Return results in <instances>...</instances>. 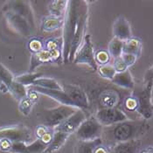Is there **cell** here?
<instances>
[{"mask_svg": "<svg viewBox=\"0 0 153 153\" xmlns=\"http://www.w3.org/2000/svg\"><path fill=\"white\" fill-rule=\"evenodd\" d=\"M89 15V3L85 0L68 1L64 13L62 34V62H73L85 37Z\"/></svg>", "mask_w": 153, "mask_h": 153, "instance_id": "cell-1", "label": "cell"}, {"mask_svg": "<svg viewBox=\"0 0 153 153\" xmlns=\"http://www.w3.org/2000/svg\"><path fill=\"white\" fill-rule=\"evenodd\" d=\"M150 130V124L146 120H126L111 126L103 127L101 139L108 147L123 143L137 140Z\"/></svg>", "mask_w": 153, "mask_h": 153, "instance_id": "cell-2", "label": "cell"}, {"mask_svg": "<svg viewBox=\"0 0 153 153\" xmlns=\"http://www.w3.org/2000/svg\"><path fill=\"white\" fill-rule=\"evenodd\" d=\"M78 108L71 106L60 105L53 108H47L41 110L38 116L41 122V125L47 128L54 129L62 123L67 118L73 115Z\"/></svg>", "mask_w": 153, "mask_h": 153, "instance_id": "cell-3", "label": "cell"}, {"mask_svg": "<svg viewBox=\"0 0 153 153\" xmlns=\"http://www.w3.org/2000/svg\"><path fill=\"white\" fill-rule=\"evenodd\" d=\"M152 87V83L143 82L141 87L134 88L131 94L136 97L137 101V113H138L144 120L150 119L153 117Z\"/></svg>", "mask_w": 153, "mask_h": 153, "instance_id": "cell-4", "label": "cell"}, {"mask_svg": "<svg viewBox=\"0 0 153 153\" xmlns=\"http://www.w3.org/2000/svg\"><path fill=\"white\" fill-rule=\"evenodd\" d=\"M103 126L97 121L95 117H87L80 127L74 132L75 137L80 141H92L101 138Z\"/></svg>", "mask_w": 153, "mask_h": 153, "instance_id": "cell-5", "label": "cell"}, {"mask_svg": "<svg viewBox=\"0 0 153 153\" xmlns=\"http://www.w3.org/2000/svg\"><path fill=\"white\" fill-rule=\"evenodd\" d=\"M73 62H74L75 64L87 65L93 71L98 69V65L94 59V50L90 34L85 35L83 44L77 51Z\"/></svg>", "mask_w": 153, "mask_h": 153, "instance_id": "cell-6", "label": "cell"}, {"mask_svg": "<svg viewBox=\"0 0 153 153\" xmlns=\"http://www.w3.org/2000/svg\"><path fill=\"white\" fill-rule=\"evenodd\" d=\"M7 139L12 143H29L32 139V131L22 124L0 128V140Z\"/></svg>", "mask_w": 153, "mask_h": 153, "instance_id": "cell-7", "label": "cell"}, {"mask_svg": "<svg viewBox=\"0 0 153 153\" xmlns=\"http://www.w3.org/2000/svg\"><path fill=\"white\" fill-rule=\"evenodd\" d=\"M94 117L103 127L111 126L129 119L127 115L118 108H100Z\"/></svg>", "mask_w": 153, "mask_h": 153, "instance_id": "cell-8", "label": "cell"}, {"mask_svg": "<svg viewBox=\"0 0 153 153\" xmlns=\"http://www.w3.org/2000/svg\"><path fill=\"white\" fill-rule=\"evenodd\" d=\"M4 12H12L24 18L32 28L35 26L33 10L27 1H9L4 7Z\"/></svg>", "mask_w": 153, "mask_h": 153, "instance_id": "cell-9", "label": "cell"}, {"mask_svg": "<svg viewBox=\"0 0 153 153\" xmlns=\"http://www.w3.org/2000/svg\"><path fill=\"white\" fill-rule=\"evenodd\" d=\"M86 118L87 117L83 109L78 108L73 115H71L69 117L67 118L62 123H60L59 126H57L53 130L66 132L70 135L77 130V129L80 127V125L82 123Z\"/></svg>", "mask_w": 153, "mask_h": 153, "instance_id": "cell-10", "label": "cell"}, {"mask_svg": "<svg viewBox=\"0 0 153 153\" xmlns=\"http://www.w3.org/2000/svg\"><path fill=\"white\" fill-rule=\"evenodd\" d=\"M62 88L69 94L77 108L85 109L88 108L89 103L88 95L80 87L74 85H63Z\"/></svg>", "mask_w": 153, "mask_h": 153, "instance_id": "cell-11", "label": "cell"}, {"mask_svg": "<svg viewBox=\"0 0 153 153\" xmlns=\"http://www.w3.org/2000/svg\"><path fill=\"white\" fill-rule=\"evenodd\" d=\"M5 18L13 29L22 35L28 36L32 33V26L24 18L12 12H5Z\"/></svg>", "mask_w": 153, "mask_h": 153, "instance_id": "cell-12", "label": "cell"}, {"mask_svg": "<svg viewBox=\"0 0 153 153\" xmlns=\"http://www.w3.org/2000/svg\"><path fill=\"white\" fill-rule=\"evenodd\" d=\"M47 144L44 143L39 139H37L31 144H26L25 143L18 142L12 143L11 153H44L47 149Z\"/></svg>", "mask_w": 153, "mask_h": 153, "instance_id": "cell-13", "label": "cell"}, {"mask_svg": "<svg viewBox=\"0 0 153 153\" xmlns=\"http://www.w3.org/2000/svg\"><path fill=\"white\" fill-rule=\"evenodd\" d=\"M98 99L99 103L102 106L101 108H117L121 102V95L116 89L108 88L101 92Z\"/></svg>", "mask_w": 153, "mask_h": 153, "instance_id": "cell-14", "label": "cell"}, {"mask_svg": "<svg viewBox=\"0 0 153 153\" xmlns=\"http://www.w3.org/2000/svg\"><path fill=\"white\" fill-rule=\"evenodd\" d=\"M113 34L114 38L122 41H125L132 37L130 25L125 18L119 17L116 19L113 25Z\"/></svg>", "mask_w": 153, "mask_h": 153, "instance_id": "cell-15", "label": "cell"}, {"mask_svg": "<svg viewBox=\"0 0 153 153\" xmlns=\"http://www.w3.org/2000/svg\"><path fill=\"white\" fill-rule=\"evenodd\" d=\"M140 145L139 139L119 143L110 148V153H139Z\"/></svg>", "mask_w": 153, "mask_h": 153, "instance_id": "cell-16", "label": "cell"}, {"mask_svg": "<svg viewBox=\"0 0 153 153\" xmlns=\"http://www.w3.org/2000/svg\"><path fill=\"white\" fill-rule=\"evenodd\" d=\"M69 136L70 135L66 133V132L54 130L53 139H52L51 143H49V145L47 147V149L45 150L44 153H53L55 152H58L59 149L65 144V143L68 140Z\"/></svg>", "mask_w": 153, "mask_h": 153, "instance_id": "cell-17", "label": "cell"}, {"mask_svg": "<svg viewBox=\"0 0 153 153\" xmlns=\"http://www.w3.org/2000/svg\"><path fill=\"white\" fill-rule=\"evenodd\" d=\"M111 82L115 85L125 89L133 90V88H135V82L129 69L122 73H117Z\"/></svg>", "mask_w": 153, "mask_h": 153, "instance_id": "cell-18", "label": "cell"}, {"mask_svg": "<svg viewBox=\"0 0 153 153\" xmlns=\"http://www.w3.org/2000/svg\"><path fill=\"white\" fill-rule=\"evenodd\" d=\"M142 47L141 39L136 37H131L123 41V53L132 54L138 58L142 53Z\"/></svg>", "mask_w": 153, "mask_h": 153, "instance_id": "cell-19", "label": "cell"}, {"mask_svg": "<svg viewBox=\"0 0 153 153\" xmlns=\"http://www.w3.org/2000/svg\"><path fill=\"white\" fill-rule=\"evenodd\" d=\"M102 141L97 138L92 141H78L74 144V153H94L96 147L101 145Z\"/></svg>", "mask_w": 153, "mask_h": 153, "instance_id": "cell-20", "label": "cell"}, {"mask_svg": "<svg viewBox=\"0 0 153 153\" xmlns=\"http://www.w3.org/2000/svg\"><path fill=\"white\" fill-rule=\"evenodd\" d=\"M64 19L63 18H56L53 16L45 17L41 22V30L46 33L54 32L63 26Z\"/></svg>", "mask_w": 153, "mask_h": 153, "instance_id": "cell-21", "label": "cell"}, {"mask_svg": "<svg viewBox=\"0 0 153 153\" xmlns=\"http://www.w3.org/2000/svg\"><path fill=\"white\" fill-rule=\"evenodd\" d=\"M68 1L67 0H53L50 1L47 4V10L50 13V16L61 18L62 14L65 13Z\"/></svg>", "mask_w": 153, "mask_h": 153, "instance_id": "cell-22", "label": "cell"}, {"mask_svg": "<svg viewBox=\"0 0 153 153\" xmlns=\"http://www.w3.org/2000/svg\"><path fill=\"white\" fill-rule=\"evenodd\" d=\"M47 62H52V59H51V57H50V53L47 50L44 49L41 52L38 53L32 54L29 73H33V71L35 70L39 66H40L43 63H47Z\"/></svg>", "mask_w": 153, "mask_h": 153, "instance_id": "cell-23", "label": "cell"}, {"mask_svg": "<svg viewBox=\"0 0 153 153\" xmlns=\"http://www.w3.org/2000/svg\"><path fill=\"white\" fill-rule=\"evenodd\" d=\"M32 86H37L47 89H53V90H62V86L57 81L53 78H45L40 77L38 78Z\"/></svg>", "mask_w": 153, "mask_h": 153, "instance_id": "cell-24", "label": "cell"}, {"mask_svg": "<svg viewBox=\"0 0 153 153\" xmlns=\"http://www.w3.org/2000/svg\"><path fill=\"white\" fill-rule=\"evenodd\" d=\"M123 41L118 39L117 38H113L108 44V52L111 57L117 59L118 57H121L123 54Z\"/></svg>", "mask_w": 153, "mask_h": 153, "instance_id": "cell-25", "label": "cell"}, {"mask_svg": "<svg viewBox=\"0 0 153 153\" xmlns=\"http://www.w3.org/2000/svg\"><path fill=\"white\" fill-rule=\"evenodd\" d=\"M41 75H42L41 73H28L15 77V81L17 82L22 84L25 87L32 86L38 78L41 77Z\"/></svg>", "mask_w": 153, "mask_h": 153, "instance_id": "cell-26", "label": "cell"}, {"mask_svg": "<svg viewBox=\"0 0 153 153\" xmlns=\"http://www.w3.org/2000/svg\"><path fill=\"white\" fill-rule=\"evenodd\" d=\"M9 92L19 101L25 98L27 94V89L26 87L23 86L22 84L17 82L16 81L12 83V85L9 88Z\"/></svg>", "mask_w": 153, "mask_h": 153, "instance_id": "cell-27", "label": "cell"}, {"mask_svg": "<svg viewBox=\"0 0 153 153\" xmlns=\"http://www.w3.org/2000/svg\"><path fill=\"white\" fill-rule=\"evenodd\" d=\"M0 81L4 83L8 87V88L15 82V77L13 76V74L1 63H0Z\"/></svg>", "mask_w": 153, "mask_h": 153, "instance_id": "cell-28", "label": "cell"}, {"mask_svg": "<svg viewBox=\"0 0 153 153\" xmlns=\"http://www.w3.org/2000/svg\"><path fill=\"white\" fill-rule=\"evenodd\" d=\"M97 72H98L100 76H102L104 79L109 80V81H111L117 74V72L115 70V68H113V66L109 65V64L100 66L97 69Z\"/></svg>", "mask_w": 153, "mask_h": 153, "instance_id": "cell-29", "label": "cell"}, {"mask_svg": "<svg viewBox=\"0 0 153 153\" xmlns=\"http://www.w3.org/2000/svg\"><path fill=\"white\" fill-rule=\"evenodd\" d=\"M33 104H34V102L33 101H31L27 96H25V98L19 101V110L20 111V113H22L25 116H28L32 111Z\"/></svg>", "mask_w": 153, "mask_h": 153, "instance_id": "cell-30", "label": "cell"}, {"mask_svg": "<svg viewBox=\"0 0 153 153\" xmlns=\"http://www.w3.org/2000/svg\"><path fill=\"white\" fill-rule=\"evenodd\" d=\"M94 59L97 65L99 64L100 66H103L108 64L111 56L107 50H98L96 53H94Z\"/></svg>", "mask_w": 153, "mask_h": 153, "instance_id": "cell-31", "label": "cell"}, {"mask_svg": "<svg viewBox=\"0 0 153 153\" xmlns=\"http://www.w3.org/2000/svg\"><path fill=\"white\" fill-rule=\"evenodd\" d=\"M27 47H28L29 51L32 53V54L38 53L41 52L42 50H44V43L42 40H40L38 38H33L28 42Z\"/></svg>", "mask_w": 153, "mask_h": 153, "instance_id": "cell-32", "label": "cell"}, {"mask_svg": "<svg viewBox=\"0 0 153 153\" xmlns=\"http://www.w3.org/2000/svg\"><path fill=\"white\" fill-rule=\"evenodd\" d=\"M44 49L48 52L62 50V39H49L44 44Z\"/></svg>", "mask_w": 153, "mask_h": 153, "instance_id": "cell-33", "label": "cell"}, {"mask_svg": "<svg viewBox=\"0 0 153 153\" xmlns=\"http://www.w3.org/2000/svg\"><path fill=\"white\" fill-rule=\"evenodd\" d=\"M123 107L125 110L130 111V112H137V101L136 97L132 94L127 96L123 100Z\"/></svg>", "mask_w": 153, "mask_h": 153, "instance_id": "cell-34", "label": "cell"}, {"mask_svg": "<svg viewBox=\"0 0 153 153\" xmlns=\"http://www.w3.org/2000/svg\"><path fill=\"white\" fill-rule=\"evenodd\" d=\"M113 68H115V70L117 73H122L124 71L128 70V67L125 64V62L123 61V59H122V57H118L117 59H114L113 62Z\"/></svg>", "mask_w": 153, "mask_h": 153, "instance_id": "cell-35", "label": "cell"}, {"mask_svg": "<svg viewBox=\"0 0 153 153\" xmlns=\"http://www.w3.org/2000/svg\"><path fill=\"white\" fill-rule=\"evenodd\" d=\"M121 57L123 59V61L125 62V64L127 65L128 68L133 66L137 59V57H136L135 55H132V54H129V53H123Z\"/></svg>", "mask_w": 153, "mask_h": 153, "instance_id": "cell-36", "label": "cell"}, {"mask_svg": "<svg viewBox=\"0 0 153 153\" xmlns=\"http://www.w3.org/2000/svg\"><path fill=\"white\" fill-rule=\"evenodd\" d=\"M12 143L7 139H2L0 140V151L2 152H10L11 149H12Z\"/></svg>", "mask_w": 153, "mask_h": 153, "instance_id": "cell-37", "label": "cell"}, {"mask_svg": "<svg viewBox=\"0 0 153 153\" xmlns=\"http://www.w3.org/2000/svg\"><path fill=\"white\" fill-rule=\"evenodd\" d=\"M50 129H51V128H47V127L44 126V125H39V126L36 128L35 130V135L36 137H38V139L41 138V137H43Z\"/></svg>", "mask_w": 153, "mask_h": 153, "instance_id": "cell-38", "label": "cell"}, {"mask_svg": "<svg viewBox=\"0 0 153 153\" xmlns=\"http://www.w3.org/2000/svg\"><path fill=\"white\" fill-rule=\"evenodd\" d=\"M143 82L153 83V66L145 72Z\"/></svg>", "mask_w": 153, "mask_h": 153, "instance_id": "cell-39", "label": "cell"}, {"mask_svg": "<svg viewBox=\"0 0 153 153\" xmlns=\"http://www.w3.org/2000/svg\"><path fill=\"white\" fill-rule=\"evenodd\" d=\"M26 96L31 100V101H33L34 103H35L36 102L39 100V93H37L35 91H33V90H31V89H28V91H27V94H26Z\"/></svg>", "mask_w": 153, "mask_h": 153, "instance_id": "cell-40", "label": "cell"}, {"mask_svg": "<svg viewBox=\"0 0 153 153\" xmlns=\"http://www.w3.org/2000/svg\"><path fill=\"white\" fill-rule=\"evenodd\" d=\"M94 153H110V147L102 143L94 150Z\"/></svg>", "mask_w": 153, "mask_h": 153, "instance_id": "cell-41", "label": "cell"}, {"mask_svg": "<svg viewBox=\"0 0 153 153\" xmlns=\"http://www.w3.org/2000/svg\"><path fill=\"white\" fill-rule=\"evenodd\" d=\"M8 92H9L8 87H7L4 83L2 81H0V93H2V94H6V93H8Z\"/></svg>", "mask_w": 153, "mask_h": 153, "instance_id": "cell-42", "label": "cell"}, {"mask_svg": "<svg viewBox=\"0 0 153 153\" xmlns=\"http://www.w3.org/2000/svg\"><path fill=\"white\" fill-rule=\"evenodd\" d=\"M139 153H153V146H149V147L142 150L141 152H139Z\"/></svg>", "mask_w": 153, "mask_h": 153, "instance_id": "cell-43", "label": "cell"}, {"mask_svg": "<svg viewBox=\"0 0 153 153\" xmlns=\"http://www.w3.org/2000/svg\"><path fill=\"white\" fill-rule=\"evenodd\" d=\"M152 98L153 99V83H152Z\"/></svg>", "mask_w": 153, "mask_h": 153, "instance_id": "cell-44", "label": "cell"}, {"mask_svg": "<svg viewBox=\"0 0 153 153\" xmlns=\"http://www.w3.org/2000/svg\"><path fill=\"white\" fill-rule=\"evenodd\" d=\"M0 153H11V152H2V151H0Z\"/></svg>", "mask_w": 153, "mask_h": 153, "instance_id": "cell-45", "label": "cell"}]
</instances>
